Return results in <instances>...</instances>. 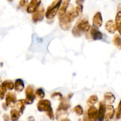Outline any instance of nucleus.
<instances>
[{"instance_id": "1", "label": "nucleus", "mask_w": 121, "mask_h": 121, "mask_svg": "<svg viewBox=\"0 0 121 121\" xmlns=\"http://www.w3.org/2000/svg\"><path fill=\"white\" fill-rule=\"evenodd\" d=\"M91 24L87 17L80 18L73 27L72 33L74 37H80L85 33H87L91 30Z\"/></svg>"}, {"instance_id": "2", "label": "nucleus", "mask_w": 121, "mask_h": 121, "mask_svg": "<svg viewBox=\"0 0 121 121\" xmlns=\"http://www.w3.org/2000/svg\"><path fill=\"white\" fill-rule=\"evenodd\" d=\"M74 9L73 5L69 6L65 15L59 18V25L63 30H69L71 27L72 22L75 19L73 15Z\"/></svg>"}, {"instance_id": "3", "label": "nucleus", "mask_w": 121, "mask_h": 121, "mask_svg": "<svg viewBox=\"0 0 121 121\" xmlns=\"http://www.w3.org/2000/svg\"><path fill=\"white\" fill-rule=\"evenodd\" d=\"M37 106V109L39 110V111L46 112L47 115L50 119L53 120L54 119L52 104H51L50 101L49 100L43 99H41L38 102Z\"/></svg>"}, {"instance_id": "4", "label": "nucleus", "mask_w": 121, "mask_h": 121, "mask_svg": "<svg viewBox=\"0 0 121 121\" xmlns=\"http://www.w3.org/2000/svg\"><path fill=\"white\" fill-rule=\"evenodd\" d=\"M61 4L62 0H54L47 8L45 15L46 18L48 20L54 18L56 15L58 14Z\"/></svg>"}, {"instance_id": "5", "label": "nucleus", "mask_w": 121, "mask_h": 121, "mask_svg": "<svg viewBox=\"0 0 121 121\" xmlns=\"http://www.w3.org/2000/svg\"><path fill=\"white\" fill-rule=\"evenodd\" d=\"M69 100L70 99H69L67 98H63L60 100V104H59L57 109V118H59L61 115L65 114L66 112H67L69 109L70 107V104Z\"/></svg>"}, {"instance_id": "6", "label": "nucleus", "mask_w": 121, "mask_h": 121, "mask_svg": "<svg viewBox=\"0 0 121 121\" xmlns=\"http://www.w3.org/2000/svg\"><path fill=\"white\" fill-rule=\"evenodd\" d=\"M45 15H46V13H45L44 7L43 5H40L39 8L33 14L32 20L34 23H38L43 20Z\"/></svg>"}, {"instance_id": "7", "label": "nucleus", "mask_w": 121, "mask_h": 121, "mask_svg": "<svg viewBox=\"0 0 121 121\" xmlns=\"http://www.w3.org/2000/svg\"><path fill=\"white\" fill-rule=\"evenodd\" d=\"M26 94V102L27 105H31L33 104L35 98V92H34V87L31 85H28L25 90Z\"/></svg>"}, {"instance_id": "8", "label": "nucleus", "mask_w": 121, "mask_h": 121, "mask_svg": "<svg viewBox=\"0 0 121 121\" xmlns=\"http://www.w3.org/2000/svg\"><path fill=\"white\" fill-rule=\"evenodd\" d=\"M17 96L15 93L8 92L5 95V104L8 107L13 108L17 102Z\"/></svg>"}, {"instance_id": "9", "label": "nucleus", "mask_w": 121, "mask_h": 121, "mask_svg": "<svg viewBox=\"0 0 121 121\" xmlns=\"http://www.w3.org/2000/svg\"><path fill=\"white\" fill-rule=\"evenodd\" d=\"M41 0H31L27 8V12L29 14H33L41 5Z\"/></svg>"}, {"instance_id": "10", "label": "nucleus", "mask_w": 121, "mask_h": 121, "mask_svg": "<svg viewBox=\"0 0 121 121\" xmlns=\"http://www.w3.org/2000/svg\"><path fill=\"white\" fill-rule=\"evenodd\" d=\"M90 36L91 38L93 40H100L103 39L104 34H102L100 31L99 30L98 28L95 27H92L91 28V31H90Z\"/></svg>"}, {"instance_id": "11", "label": "nucleus", "mask_w": 121, "mask_h": 121, "mask_svg": "<svg viewBox=\"0 0 121 121\" xmlns=\"http://www.w3.org/2000/svg\"><path fill=\"white\" fill-rule=\"evenodd\" d=\"M87 114L90 121H98V110L96 107L91 106Z\"/></svg>"}, {"instance_id": "12", "label": "nucleus", "mask_w": 121, "mask_h": 121, "mask_svg": "<svg viewBox=\"0 0 121 121\" xmlns=\"http://www.w3.org/2000/svg\"><path fill=\"white\" fill-rule=\"evenodd\" d=\"M103 18L102 14L100 12H97L95 15L93 16L92 19V24L95 27L99 28V27L102 26Z\"/></svg>"}, {"instance_id": "13", "label": "nucleus", "mask_w": 121, "mask_h": 121, "mask_svg": "<svg viewBox=\"0 0 121 121\" xmlns=\"http://www.w3.org/2000/svg\"><path fill=\"white\" fill-rule=\"evenodd\" d=\"M106 106V103L105 101H102L99 103V108L98 110V121H104L105 119Z\"/></svg>"}, {"instance_id": "14", "label": "nucleus", "mask_w": 121, "mask_h": 121, "mask_svg": "<svg viewBox=\"0 0 121 121\" xmlns=\"http://www.w3.org/2000/svg\"><path fill=\"white\" fill-rule=\"evenodd\" d=\"M71 0H64L62 2V4L61 5L60 9L58 12V18H60L62 16H63L67 11L69 7L70 2Z\"/></svg>"}, {"instance_id": "15", "label": "nucleus", "mask_w": 121, "mask_h": 121, "mask_svg": "<svg viewBox=\"0 0 121 121\" xmlns=\"http://www.w3.org/2000/svg\"><path fill=\"white\" fill-rule=\"evenodd\" d=\"M115 111L114 107L111 105H107L106 106V113H105V121H109L113 118L114 116Z\"/></svg>"}, {"instance_id": "16", "label": "nucleus", "mask_w": 121, "mask_h": 121, "mask_svg": "<svg viewBox=\"0 0 121 121\" xmlns=\"http://www.w3.org/2000/svg\"><path fill=\"white\" fill-rule=\"evenodd\" d=\"M105 28L107 31L110 34H114L117 31V26L114 21L112 20H110L106 22Z\"/></svg>"}, {"instance_id": "17", "label": "nucleus", "mask_w": 121, "mask_h": 121, "mask_svg": "<svg viewBox=\"0 0 121 121\" xmlns=\"http://www.w3.org/2000/svg\"><path fill=\"white\" fill-rule=\"evenodd\" d=\"M24 82L21 79H17L14 82V89L16 92H21L24 89Z\"/></svg>"}, {"instance_id": "18", "label": "nucleus", "mask_w": 121, "mask_h": 121, "mask_svg": "<svg viewBox=\"0 0 121 121\" xmlns=\"http://www.w3.org/2000/svg\"><path fill=\"white\" fill-rule=\"evenodd\" d=\"M104 101L108 105L113 104L115 101V96L112 92H106L104 95Z\"/></svg>"}, {"instance_id": "19", "label": "nucleus", "mask_w": 121, "mask_h": 121, "mask_svg": "<svg viewBox=\"0 0 121 121\" xmlns=\"http://www.w3.org/2000/svg\"><path fill=\"white\" fill-rule=\"evenodd\" d=\"M26 105V102L25 99H20V100L17 101L16 104H15V106H16L17 108V110L20 112L21 114L23 113Z\"/></svg>"}, {"instance_id": "20", "label": "nucleus", "mask_w": 121, "mask_h": 121, "mask_svg": "<svg viewBox=\"0 0 121 121\" xmlns=\"http://www.w3.org/2000/svg\"><path fill=\"white\" fill-rule=\"evenodd\" d=\"M7 91H12L14 89V83L11 80H5L1 83Z\"/></svg>"}, {"instance_id": "21", "label": "nucleus", "mask_w": 121, "mask_h": 121, "mask_svg": "<svg viewBox=\"0 0 121 121\" xmlns=\"http://www.w3.org/2000/svg\"><path fill=\"white\" fill-rule=\"evenodd\" d=\"M115 23L117 26V30L121 35V11H119L116 15Z\"/></svg>"}, {"instance_id": "22", "label": "nucleus", "mask_w": 121, "mask_h": 121, "mask_svg": "<svg viewBox=\"0 0 121 121\" xmlns=\"http://www.w3.org/2000/svg\"><path fill=\"white\" fill-rule=\"evenodd\" d=\"M83 9V5H78V6L74 8V11H73V15H74V18L79 17L82 14Z\"/></svg>"}, {"instance_id": "23", "label": "nucleus", "mask_w": 121, "mask_h": 121, "mask_svg": "<svg viewBox=\"0 0 121 121\" xmlns=\"http://www.w3.org/2000/svg\"><path fill=\"white\" fill-rule=\"evenodd\" d=\"M10 115H11V121H16L19 119V118H20V115H21V114L17 109H13L11 111Z\"/></svg>"}, {"instance_id": "24", "label": "nucleus", "mask_w": 121, "mask_h": 121, "mask_svg": "<svg viewBox=\"0 0 121 121\" xmlns=\"http://www.w3.org/2000/svg\"><path fill=\"white\" fill-rule=\"evenodd\" d=\"M112 43L119 50H121V37L119 34H115L112 40Z\"/></svg>"}, {"instance_id": "25", "label": "nucleus", "mask_w": 121, "mask_h": 121, "mask_svg": "<svg viewBox=\"0 0 121 121\" xmlns=\"http://www.w3.org/2000/svg\"><path fill=\"white\" fill-rule=\"evenodd\" d=\"M98 102V98L96 95H93L91 96L89 98H88L87 100V104L88 106H92L96 104Z\"/></svg>"}, {"instance_id": "26", "label": "nucleus", "mask_w": 121, "mask_h": 121, "mask_svg": "<svg viewBox=\"0 0 121 121\" xmlns=\"http://www.w3.org/2000/svg\"><path fill=\"white\" fill-rule=\"evenodd\" d=\"M35 98L39 99H43L45 96V92L42 88H38L35 92Z\"/></svg>"}, {"instance_id": "27", "label": "nucleus", "mask_w": 121, "mask_h": 121, "mask_svg": "<svg viewBox=\"0 0 121 121\" xmlns=\"http://www.w3.org/2000/svg\"><path fill=\"white\" fill-rule=\"evenodd\" d=\"M73 111L78 115H82L83 114V109L80 105L76 106L73 109Z\"/></svg>"}, {"instance_id": "28", "label": "nucleus", "mask_w": 121, "mask_h": 121, "mask_svg": "<svg viewBox=\"0 0 121 121\" xmlns=\"http://www.w3.org/2000/svg\"><path fill=\"white\" fill-rule=\"evenodd\" d=\"M7 90L2 86V85H0V100H2L4 99V97L6 95V92Z\"/></svg>"}, {"instance_id": "29", "label": "nucleus", "mask_w": 121, "mask_h": 121, "mask_svg": "<svg viewBox=\"0 0 121 121\" xmlns=\"http://www.w3.org/2000/svg\"><path fill=\"white\" fill-rule=\"evenodd\" d=\"M51 98H53V99L57 98V99H59L60 100L63 97L62 95L60 93H59V92H54V93H53L51 95Z\"/></svg>"}, {"instance_id": "30", "label": "nucleus", "mask_w": 121, "mask_h": 121, "mask_svg": "<svg viewBox=\"0 0 121 121\" xmlns=\"http://www.w3.org/2000/svg\"><path fill=\"white\" fill-rule=\"evenodd\" d=\"M121 118V100H120L117 108V113H116V118L117 119H120Z\"/></svg>"}, {"instance_id": "31", "label": "nucleus", "mask_w": 121, "mask_h": 121, "mask_svg": "<svg viewBox=\"0 0 121 121\" xmlns=\"http://www.w3.org/2000/svg\"><path fill=\"white\" fill-rule=\"evenodd\" d=\"M29 0H20L19 2V5L21 7H24L25 6L27 5Z\"/></svg>"}, {"instance_id": "32", "label": "nucleus", "mask_w": 121, "mask_h": 121, "mask_svg": "<svg viewBox=\"0 0 121 121\" xmlns=\"http://www.w3.org/2000/svg\"><path fill=\"white\" fill-rule=\"evenodd\" d=\"M3 119L4 121H10V118L8 115H3Z\"/></svg>"}, {"instance_id": "33", "label": "nucleus", "mask_w": 121, "mask_h": 121, "mask_svg": "<svg viewBox=\"0 0 121 121\" xmlns=\"http://www.w3.org/2000/svg\"><path fill=\"white\" fill-rule=\"evenodd\" d=\"M85 0H76V4L77 5H83Z\"/></svg>"}, {"instance_id": "34", "label": "nucleus", "mask_w": 121, "mask_h": 121, "mask_svg": "<svg viewBox=\"0 0 121 121\" xmlns=\"http://www.w3.org/2000/svg\"><path fill=\"white\" fill-rule=\"evenodd\" d=\"M83 121H90L89 119V118H88V116H87V114L84 115Z\"/></svg>"}, {"instance_id": "35", "label": "nucleus", "mask_w": 121, "mask_h": 121, "mask_svg": "<svg viewBox=\"0 0 121 121\" xmlns=\"http://www.w3.org/2000/svg\"><path fill=\"white\" fill-rule=\"evenodd\" d=\"M73 93H69V94L68 95H67V98H68L69 99H70L71 98H72V97H73Z\"/></svg>"}, {"instance_id": "36", "label": "nucleus", "mask_w": 121, "mask_h": 121, "mask_svg": "<svg viewBox=\"0 0 121 121\" xmlns=\"http://www.w3.org/2000/svg\"><path fill=\"white\" fill-rule=\"evenodd\" d=\"M28 121H35V119L33 117H30L28 118Z\"/></svg>"}, {"instance_id": "37", "label": "nucleus", "mask_w": 121, "mask_h": 121, "mask_svg": "<svg viewBox=\"0 0 121 121\" xmlns=\"http://www.w3.org/2000/svg\"><path fill=\"white\" fill-rule=\"evenodd\" d=\"M61 121H70L69 119H67V118H65V119H62Z\"/></svg>"}, {"instance_id": "38", "label": "nucleus", "mask_w": 121, "mask_h": 121, "mask_svg": "<svg viewBox=\"0 0 121 121\" xmlns=\"http://www.w3.org/2000/svg\"><path fill=\"white\" fill-rule=\"evenodd\" d=\"M7 1H8V2H12V1H13L14 0H7Z\"/></svg>"}, {"instance_id": "39", "label": "nucleus", "mask_w": 121, "mask_h": 121, "mask_svg": "<svg viewBox=\"0 0 121 121\" xmlns=\"http://www.w3.org/2000/svg\"><path fill=\"white\" fill-rule=\"evenodd\" d=\"M79 121H82V120H81V119H79Z\"/></svg>"}]
</instances>
